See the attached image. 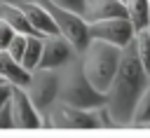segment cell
I'll return each mask as SVG.
<instances>
[{
	"label": "cell",
	"instance_id": "obj_1",
	"mask_svg": "<svg viewBox=\"0 0 150 138\" xmlns=\"http://www.w3.org/2000/svg\"><path fill=\"white\" fill-rule=\"evenodd\" d=\"M148 87H150V73L143 68V63L134 49V42H131L122 49L117 73L105 91V96H108L105 108L115 124H129L134 105Z\"/></svg>",
	"mask_w": 150,
	"mask_h": 138
},
{
	"label": "cell",
	"instance_id": "obj_2",
	"mask_svg": "<svg viewBox=\"0 0 150 138\" xmlns=\"http://www.w3.org/2000/svg\"><path fill=\"white\" fill-rule=\"evenodd\" d=\"M120 58H122V49L110 44V42H103V40H89V44L80 51V65L87 75V80L98 89V91H108L115 73H117V65H120Z\"/></svg>",
	"mask_w": 150,
	"mask_h": 138
},
{
	"label": "cell",
	"instance_id": "obj_3",
	"mask_svg": "<svg viewBox=\"0 0 150 138\" xmlns=\"http://www.w3.org/2000/svg\"><path fill=\"white\" fill-rule=\"evenodd\" d=\"M68 70L61 75V89H59V101L73 108H84V110H96L108 103V96L98 91L84 75L80 61H70L66 65Z\"/></svg>",
	"mask_w": 150,
	"mask_h": 138
},
{
	"label": "cell",
	"instance_id": "obj_4",
	"mask_svg": "<svg viewBox=\"0 0 150 138\" xmlns=\"http://www.w3.org/2000/svg\"><path fill=\"white\" fill-rule=\"evenodd\" d=\"M28 98L33 101V105L47 115L52 110V105L59 101V89H61V75L59 70H52V68H35L30 73V82L23 87ZM47 119V117H45Z\"/></svg>",
	"mask_w": 150,
	"mask_h": 138
},
{
	"label": "cell",
	"instance_id": "obj_5",
	"mask_svg": "<svg viewBox=\"0 0 150 138\" xmlns=\"http://www.w3.org/2000/svg\"><path fill=\"white\" fill-rule=\"evenodd\" d=\"M47 9H49V14L54 16V21H56V28H59V35H63L70 44H73V49L80 54L87 44H89V21L82 16V14H77V12H70V9H63V7H59V5H54V2H49V0H40Z\"/></svg>",
	"mask_w": 150,
	"mask_h": 138
},
{
	"label": "cell",
	"instance_id": "obj_6",
	"mask_svg": "<svg viewBox=\"0 0 150 138\" xmlns=\"http://www.w3.org/2000/svg\"><path fill=\"white\" fill-rule=\"evenodd\" d=\"M134 35H136V30H134L129 16H115V19H103V21H91L89 23V37L110 42L120 49L131 44Z\"/></svg>",
	"mask_w": 150,
	"mask_h": 138
},
{
	"label": "cell",
	"instance_id": "obj_7",
	"mask_svg": "<svg viewBox=\"0 0 150 138\" xmlns=\"http://www.w3.org/2000/svg\"><path fill=\"white\" fill-rule=\"evenodd\" d=\"M75 49L73 44L63 37V35H45L42 42V56L38 68H52V70H61L66 68L70 61H75Z\"/></svg>",
	"mask_w": 150,
	"mask_h": 138
},
{
	"label": "cell",
	"instance_id": "obj_8",
	"mask_svg": "<svg viewBox=\"0 0 150 138\" xmlns=\"http://www.w3.org/2000/svg\"><path fill=\"white\" fill-rule=\"evenodd\" d=\"M12 112L16 129H40L45 126V115L33 105L23 87H12Z\"/></svg>",
	"mask_w": 150,
	"mask_h": 138
},
{
	"label": "cell",
	"instance_id": "obj_9",
	"mask_svg": "<svg viewBox=\"0 0 150 138\" xmlns=\"http://www.w3.org/2000/svg\"><path fill=\"white\" fill-rule=\"evenodd\" d=\"M59 124L68 129H101V115L96 110H84V108H73L61 103L59 108Z\"/></svg>",
	"mask_w": 150,
	"mask_h": 138
},
{
	"label": "cell",
	"instance_id": "obj_10",
	"mask_svg": "<svg viewBox=\"0 0 150 138\" xmlns=\"http://www.w3.org/2000/svg\"><path fill=\"white\" fill-rule=\"evenodd\" d=\"M19 7L28 16L30 26L35 28V33H40V35H59V28H56L54 16L49 14V9L40 0H28V2H21Z\"/></svg>",
	"mask_w": 150,
	"mask_h": 138
},
{
	"label": "cell",
	"instance_id": "obj_11",
	"mask_svg": "<svg viewBox=\"0 0 150 138\" xmlns=\"http://www.w3.org/2000/svg\"><path fill=\"white\" fill-rule=\"evenodd\" d=\"M115 16H127V2L124 0H89L84 19L91 21H103V19H115Z\"/></svg>",
	"mask_w": 150,
	"mask_h": 138
},
{
	"label": "cell",
	"instance_id": "obj_12",
	"mask_svg": "<svg viewBox=\"0 0 150 138\" xmlns=\"http://www.w3.org/2000/svg\"><path fill=\"white\" fill-rule=\"evenodd\" d=\"M0 80L9 82L12 87H26L30 82V70H26L7 51H0Z\"/></svg>",
	"mask_w": 150,
	"mask_h": 138
},
{
	"label": "cell",
	"instance_id": "obj_13",
	"mask_svg": "<svg viewBox=\"0 0 150 138\" xmlns=\"http://www.w3.org/2000/svg\"><path fill=\"white\" fill-rule=\"evenodd\" d=\"M0 21L9 23L16 33H23V35L35 33V28L30 26L28 16L23 14V9H21L19 5H7V2H0ZM38 35H40V33H38Z\"/></svg>",
	"mask_w": 150,
	"mask_h": 138
},
{
	"label": "cell",
	"instance_id": "obj_14",
	"mask_svg": "<svg viewBox=\"0 0 150 138\" xmlns=\"http://www.w3.org/2000/svg\"><path fill=\"white\" fill-rule=\"evenodd\" d=\"M42 42H45V35H38V33H30L26 35V49H23V56H21V65L26 70H35L38 63H40V56H42Z\"/></svg>",
	"mask_w": 150,
	"mask_h": 138
},
{
	"label": "cell",
	"instance_id": "obj_15",
	"mask_svg": "<svg viewBox=\"0 0 150 138\" xmlns=\"http://www.w3.org/2000/svg\"><path fill=\"white\" fill-rule=\"evenodd\" d=\"M148 9H150V0H127V16L136 33L150 26Z\"/></svg>",
	"mask_w": 150,
	"mask_h": 138
},
{
	"label": "cell",
	"instance_id": "obj_16",
	"mask_svg": "<svg viewBox=\"0 0 150 138\" xmlns=\"http://www.w3.org/2000/svg\"><path fill=\"white\" fill-rule=\"evenodd\" d=\"M129 124H134V126H138V124H150V87H148V89L141 94V98L136 101Z\"/></svg>",
	"mask_w": 150,
	"mask_h": 138
},
{
	"label": "cell",
	"instance_id": "obj_17",
	"mask_svg": "<svg viewBox=\"0 0 150 138\" xmlns=\"http://www.w3.org/2000/svg\"><path fill=\"white\" fill-rule=\"evenodd\" d=\"M134 49H136L143 68L150 73V30L148 28H143V30H138L134 35Z\"/></svg>",
	"mask_w": 150,
	"mask_h": 138
},
{
	"label": "cell",
	"instance_id": "obj_18",
	"mask_svg": "<svg viewBox=\"0 0 150 138\" xmlns=\"http://www.w3.org/2000/svg\"><path fill=\"white\" fill-rule=\"evenodd\" d=\"M23 49H26V35H23V33H16V35L12 37V42H9V47H7V54H9L14 61H19V63H21Z\"/></svg>",
	"mask_w": 150,
	"mask_h": 138
},
{
	"label": "cell",
	"instance_id": "obj_19",
	"mask_svg": "<svg viewBox=\"0 0 150 138\" xmlns=\"http://www.w3.org/2000/svg\"><path fill=\"white\" fill-rule=\"evenodd\" d=\"M49 2H54V5H59V7H63V9H70V12H77V14L84 16L89 0H49Z\"/></svg>",
	"mask_w": 150,
	"mask_h": 138
},
{
	"label": "cell",
	"instance_id": "obj_20",
	"mask_svg": "<svg viewBox=\"0 0 150 138\" xmlns=\"http://www.w3.org/2000/svg\"><path fill=\"white\" fill-rule=\"evenodd\" d=\"M0 129H16V124H14V112H12V101L0 108Z\"/></svg>",
	"mask_w": 150,
	"mask_h": 138
},
{
	"label": "cell",
	"instance_id": "obj_21",
	"mask_svg": "<svg viewBox=\"0 0 150 138\" xmlns=\"http://www.w3.org/2000/svg\"><path fill=\"white\" fill-rule=\"evenodd\" d=\"M14 35H16V30L9 23L0 21V51H7V47H9V42H12Z\"/></svg>",
	"mask_w": 150,
	"mask_h": 138
},
{
	"label": "cell",
	"instance_id": "obj_22",
	"mask_svg": "<svg viewBox=\"0 0 150 138\" xmlns=\"http://www.w3.org/2000/svg\"><path fill=\"white\" fill-rule=\"evenodd\" d=\"M9 101H12V84L5 82V80H0V108L5 103H9Z\"/></svg>",
	"mask_w": 150,
	"mask_h": 138
},
{
	"label": "cell",
	"instance_id": "obj_23",
	"mask_svg": "<svg viewBox=\"0 0 150 138\" xmlns=\"http://www.w3.org/2000/svg\"><path fill=\"white\" fill-rule=\"evenodd\" d=\"M0 2H7V5H21V2H28V0H0Z\"/></svg>",
	"mask_w": 150,
	"mask_h": 138
},
{
	"label": "cell",
	"instance_id": "obj_24",
	"mask_svg": "<svg viewBox=\"0 0 150 138\" xmlns=\"http://www.w3.org/2000/svg\"><path fill=\"white\" fill-rule=\"evenodd\" d=\"M148 19H150V9H148Z\"/></svg>",
	"mask_w": 150,
	"mask_h": 138
},
{
	"label": "cell",
	"instance_id": "obj_25",
	"mask_svg": "<svg viewBox=\"0 0 150 138\" xmlns=\"http://www.w3.org/2000/svg\"><path fill=\"white\" fill-rule=\"evenodd\" d=\"M148 30H150V26H148Z\"/></svg>",
	"mask_w": 150,
	"mask_h": 138
},
{
	"label": "cell",
	"instance_id": "obj_26",
	"mask_svg": "<svg viewBox=\"0 0 150 138\" xmlns=\"http://www.w3.org/2000/svg\"><path fill=\"white\" fill-rule=\"evenodd\" d=\"M124 2H127V0H124Z\"/></svg>",
	"mask_w": 150,
	"mask_h": 138
}]
</instances>
